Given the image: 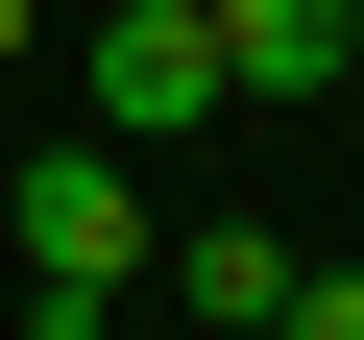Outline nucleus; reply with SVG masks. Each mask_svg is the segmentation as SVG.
<instances>
[{
  "label": "nucleus",
  "mask_w": 364,
  "mask_h": 340,
  "mask_svg": "<svg viewBox=\"0 0 364 340\" xmlns=\"http://www.w3.org/2000/svg\"><path fill=\"white\" fill-rule=\"evenodd\" d=\"M146 267H170V316H219V340L291 316V243H267V219H195V243H146Z\"/></svg>",
  "instance_id": "20e7f679"
},
{
  "label": "nucleus",
  "mask_w": 364,
  "mask_h": 340,
  "mask_svg": "<svg viewBox=\"0 0 364 340\" xmlns=\"http://www.w3.org/2000/svg\"><path fill=\"white\" fill-rule=\"evenodd\" d=\"M0 219H25V340H97V316L146 292V243H170L122 146H49V170H25V195H0Z\"/></svg>",
  "instance_id": "f257e3e1"
},
{
  "label": "nucleus",
  "mask_w": 364,
  "mask_h": 340,
  "mask_svg": "<svg viewBox=\"0 0 364 340\" xmlns=\"http://www.w3.org/2000/svg\"><path fill=\"white\" fill-rule=\"evenodd\" d=\"M267 340H364V267H291V316Z\"/></svg>",
  "instance_id": "39448f33"
},
{
  "label": "nucleus",
  "mask_w": 364,
  "mask_h": 340,
  "mask_svg": "<svg viewBox=\"0 0 364 340\" xmlns=\"http://www.w3.org/2000/svg\"><path fill=\"white\" fill-rule=\"evenodd\" d=\"M25 25H49V0H0V73H25Z\"/></svg>",
  "instance_id": "423d86ee"
},
{
  "label": "nucleus",
  "mask_w": 364,
  "mask_h": 340,
  "mask_svg": "<svg viewBox=\"0 0 364 340\" xmlns=\"http://www.w3.org/2000/svg\"><path fill=\"white\" fill-rule=\"evenodd\" d=\"M219 122V25L195 0H97V146H195Z\"/></svg>",
  "instance_id": "f03ea898"
},
{
  "label": "nucleus",
  "mask_w": 364,
  "mask_h": 340,
  "mask_svg": "<svg viewBox=\"0 0 364 340\" xmlns=\"http://www.w3.org/2000/svg\"><path fill=\"white\" fill-rule=\"evenodd\" d=\"M195 25H219V97H267V122L364 73V0H195Z\"/></svg>",
  "instance_id": "7ed1b4c3"
}]
</instances>
